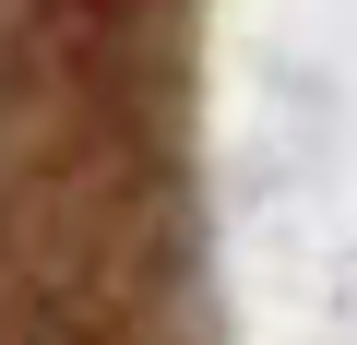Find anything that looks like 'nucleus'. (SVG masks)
I'll return each instance as SVG.
<instances>
[{"instance_id": "nucleus-1", "label": "nucleus", "mask_w": 357, "mask_h": 345, "mask_svg": "<svg viewBox=\"0 0 357 345\" xmlns=\"http://www.w3.org/2000/svg\"><path fill=\"white\" fill-rule=\"evenodd\" d=\"M155 191L131 0H0V345H131Z\"/></svg>"}]
</instances>
